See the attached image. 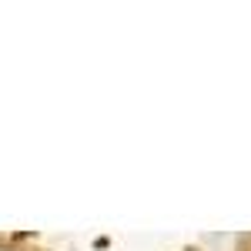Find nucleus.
Returning <instances> with one entry per match:
<instances>
[]
</instances>
